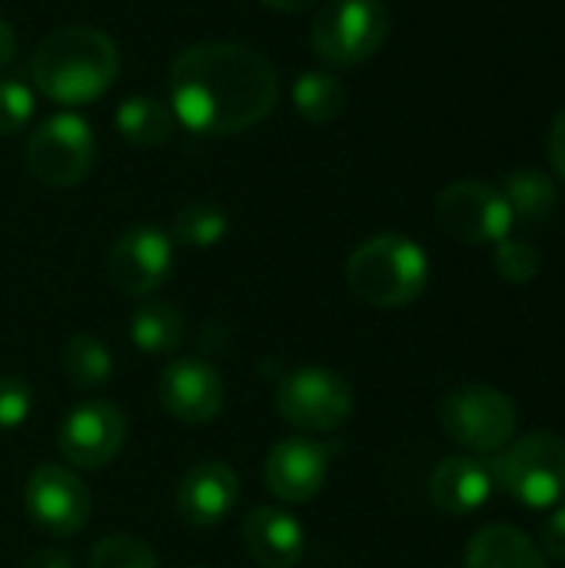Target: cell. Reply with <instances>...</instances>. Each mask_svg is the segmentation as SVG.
<instances>
[{
  "instance_id": "28",
  "label": "cell",
  "mask_w": 565,
  "mask_h": 568,
  "mask_svg": "<svg viewBox=\"0 0 565 568\" xmlns=\"http://www.w3.org/2000/svg\"><path fill=\"white\" fill-rule=\"evenodd\" d=\"M33 409V389L20 376H0V433L20 429Z\"/></svg>"
},
{
  "instance_id": "9",
  "label": "cell",
  "mask_w": 565,
  "mask_h": 568,
  "mask_svg": "<svg viewBox=\"0 0 565 568\" xmlns=\"http://www.w3.org/2000/svg\"><path fill=\"white\" fill-rule=\"evenodd\" d=\"M436 223L460 243H500L513 230V210L503 190L483 180H460L436 196Z\"/></svg>"
},
{
  "instance_id": "34",
  "label": "cell",
  "mask_w": 565,
  "mask_h": 568,
  "mask_svg": "<svg viewBox=\"0 0 565 568\" xmlns=\"http://www.w3.org/2000/svg\"><path fill=\"white\" fill-rule=\"evenodd\" d=\"M193 568H210V566H193Z\"/></svg>"
},
{
  "instance_id": "21",
  "label": "cell",
  "mask_w": 565,
  "mask_h": 568,
  "mask_svg": "<svg viewBox=\"0 0 565 568\" xmlns=\"http://www.w3.org/2000/svg\"><path fill=\"white\" fill-rule=\"evenodd\" d=\"M503 196L513 210V223H526V226H539L546 223L556 206H559V190L553 183V176L539 173V170H516L506 176Z\"/></svg>"
},
{
  "instance_id": "5",
  "label": "cell",
  "mask_w": 565,
  "mask_h": 568,
  "mask_svg": "<svg viewBox=\"0 0 565 568\" xmlns=\"http://www.w3.org/2000/svg\"><path fill=\"white\" fill-rule=\"evenodd\" d=\"M496 486L526 509H553L565 496V443L536 429L516 436L493 463Z\"/></svg>"
},
{
  "instance_id": "33",
  "label": "cell",
  "mask_w": 565,
  "mask_h": 568,
  "mask_svg": "<svg viewBox=\"0 0 565 568\" xmlns=\"http://www.w3.org/2000/svg\"><path fill=\"white\" fill-rule=\"evenodd\" d=\"M260 3H266L273 10H283V13H296V10H306V7H313L320 0H260Z\"/></svg>"
},
{
  "instance_id": "18",
  "label": "cell",
  "mask_w": 565,
  "mask_h": 568,
  "mask_svg": "<svg viewBox=\"0 0 565 568\" xmlns=\"http://www.w3.org/2000/svg\"><path fill=\"white\" fill-rule=\"evenodd\" d=\"M466 568H546V556L523 529L486 526L466 549Z\"/></svg>"
},
{
  "instance_id": "31",
  "label": "cell",
  "mask_w": 565,
  "mask_h": 568,
  "mask_svg": "<svg viewBox=\"0 0 565 568\" xmlns=\"http://www.w3.org/2000/svg\"><path fill=\"white\" fill-rule=\"evenodd\" d=\"M23 568H73V559H70L63 549L43 546V549L30 552V559H27V566Z\"/></svg>"
},
{
  "instance_id": "23",
  "label": "cell",
  "mask_w": 565,
  "mask_h": 568,
  "mask_svg": "<svg viewBox=\"0 0 565 568\" xmlns=\"http://www.w3.org/2000/svg\"><path fill=\"white\" fill-rule=\"evenodd\" d=\"M63 376L80 389H100L113 376V353L90 333H77L67 339L60 353Z\"/></svg>"
},
{
  "instance_id": "30",
  "label": "cell",
  "mask_w": 565,
  "mask_h": 568,
  "mask_svg": "<svg viewBox=\"0 0 565 568\" xmlns=\"http://www.w3.org/2000/svg\"><path fill=\"white\" fill-rule=\"evenodd\" d=\"M549 160H553L556 173L565 180V106L556 113L553 130H549Z\"/></svg>"
},
{
  "instance_id": "6",
  "label": "cell",
  "mask_w": 565,
  "mask_h": 568,
  "mask_svg": "<svg viewBox=\"0 0 565 568\" xmlns=\"http://www.w3.org/2000/svg\"><path fill=\"white\" fill-rule=\"evenodd\" d=\"M390 10L383 0H326L313 20V50L333 67H356L383 47Z\"/></svg>"
},
{
  "instance_id": "16",
  "label": "cell",
  "mask_w": 565,
  "mask_h": 568,
  "mask_svg": "<svg viewBox=\"0 0 565 568\" xmlns=\"http://www.w3.org/2000/svg\"><path fill=\"white\" fill-rule=\"evenodd\" d=\"M496 493V473L490 459L480 456H450L433 469L430 496L433 506L446 516H473Z\"/></svg>"
},
{
  "instance_id": "24",
  "label": "cell",
  "mask_w": 565,
  "mask_h": 568,
  "mask_svg": "<svg viewBox=\"0 0 565 568\" xmlns=\"http://www.w3.org/2000/svg\"><path fill=\"white\" fill-rule=\"evenodd\" d=\"M226 230H230V216L223 206H216L210 200H193L183 210H176L170 240L193 246V250H210L226 236Z\"/></svg>"
},
{
  "instance_id": "3",
  "label": "cell",
  "mask_w": 565,
  "mask_h": 568,
  "mask_svg": "<svg viewBox=\"0 0 565 568\" xmlns=\"http://www.w3.org/2000/svg\"><path fill=\"white\" fill-rule=\"evenodd\" d=\"M346 283L363 303L400 310L423 296L430 283V260L420 243L400 233H380L350 253Z\"/></svg>"
},
{
  "instance_id": "32",
  "label": "cell",
  "mask_w": 565,
  "mask_h": 568,
  "mask_svg": "<svg viewBox=\"0 0 565 568\" xmlns=\"http://www.w3.org/2000/svg\"><path fill=\"white\" fill-rule=\"evenodd\" d=\"M13 50H17V33H13V27L0 17V67L10 63Z\"/></svg>"
},
{
  "instance_id": "11",
  "label": "cell",
  "mask_w": 565,
  "mask_h": 568,
  "mask_svg": "<svg viewBox=\"0 0 565 568\" xmlns=\"http://www.w3.org/2000/svg\"><path fill=\"white\" fill-rule=\"evenodd\" d=\"M127 439V419L120 406L107 399H90L73 406L60 429H57V446L67 463L80 469H103L110 466Z\"/></svg>"
},
{
  "instance_id": "15",
  "label": "cell",
  "mask_w": 565,
  "mask_h": 568,
  "mask_svg": "<svg viewBox=\"0 0 565 568\" xmlns=\"http://www.w3.org/2000/svg\"><path fill=\"white\" fill-rule=\"evenodd\" d=\"M236 499H240V479L220 459L196 463L193 469L183 473L176 486V513L196 529H210L223 523L236 509Z\"/></svg>"
},
{
  "instance_id": "26",
  "label": "cell",
  "mask_w": 565,
  "mask_h": 568,
  "mask_svg": "<svg viewBox=\"0 0 565 568\" xmlns=\"http://www.w3.org/2000/svg\"><path fill=\"white\" fill-rule=\"evenodd\" d=\"M493 266H496V273H500L506 283L526 286V283H533V280L539 276L543 260H539L536 246H529L526 240H509V236H506V240L496 243Z\"/></svg>"
},
{
  "instance_id": "14",
  "label": "cell",
  "mask_w": 565,
  "mask_h": 568,
  "mask_svg": "<svg viewBox=\"0 0 565 568\" xmlns=\"http://www.w3.org/2000/svg\"><path fill=\"white\" fill-rule=\"evenodd\" d=\"M330 476V456L320 443L306 436H290L276 443L263 463V483L266 489L283 503H310L320 496Z\"/></svg>"
},
{
  "instance_id": "17",
  "label": "cell",
  "mask_w": 565,
  "mask_h": 568,
  "mask_svg": "<svg viewBox=\"0 0 565 568\" xmlns=\"http://www.w3.org/2000/svg\"><path fill=\"white\" fill-rule=\"evenodd\" d=\"M243 546L263 568H296L306 552V532L290 513L256 506L243 519Z\"/></svg>"
},
{
  "instance_id": "29",
  "label": "cell",
  "mask_w": 565,
  "mask_h": 568,
  "mask_svg": "<svg viewBox=\"0 0 565 568\" xmlns=\"http://www.w3.org/2000/svg\"><path fill=\"white\" fill-rule=\"evenodd\" d=\"M539 546H543V556L565 562V506H559L539 529Z\"/></svg>"
},
{
  "instance_id": "27",
  "label": "cell",
  "mask_w": 565,
  "mask_h": 568,
  "mask_svg": "<svg viewBox=\"0 0 565 568\" xmlns=\"http://www.w3.org/2000/svg\"><path fill=\"white\" fill-rule=\"evenodd\" d=\"M37 100L23 80H0V136L20 133L33 120Z\"/></svg>"
},
{
  "instance_id": "12",
  "label": "cell",
  "mask_w": 565,
  "mask_h": 568,
  "mask_svg": "<svg viewBox=\"0 0 565 568\" xmlns=\"http://www.w3.org/2000/svg\"><path fill=\"white\" fill-rule=\"evenodd\" d=\"M110 283L123 296H150L173 273V240L157 226H130L107 256Z\"/></svg>"
},
{
  "instance_id": "1",
  "label": "cell",
  "mask_w": 565,
  "mask_h": 568,
  "mask_svg": "<svg viewBox=\"0 0 565 568\" xmlns=\"http://www.w3.org/2000/svg\"><path fill=\"white\" fill-rule=\"evenodd\" d=\"M276 100L273 63L246 43H193L170 63V110L200 136L246 133L273 113Z\"/></svg>"
},
{
  "instance_id": "22",
  "label": "cell",
  "mask_w": 565,
  "mask_h": 568,
  "mask_svg": "<svg viewBox=\"0 0 565 568\" xmlns=\"http://www.w3.org/2000/svg\"><path fill=\"white\" fill-rule=\"evenodd\" d=\"M293 106L306 123H333L346 110V87L330 70H306L293 83Z\"/></svg>"
},
{
  "instance_id": "10",
  "label": "cell",
  "mask_w": 565,
  "mask_h": 568,
  "mask_svg": "<svg viewBox=\"0 0 565 568\" xmlns=\"http://www.w3.org/2000/svg\"><path fill=\"white\" fill-rule=\"evenodd\" d=\"M27 516L50 536L70 539L90 519V493L80 476L57 463H40L23 486Z\"/></svg>"
},
{
  "instance_id": "19",
  "label": "cell",
  "mask_w": 565,
  "mask_h": 568,
  "mask_svg": "<svg viewBox=\"0 0 565 568\" xmlns=\"http://www.w3.org/2000/svg\"><path fill=\"white\" fill-rule=\"evenodd\" d=\"M130 343L147 356H173L183 343V316L173 303L147 300L130 313Z\"/></svg>"
},
{
  "instance_id": "25",
  "label": "cell",
  "mask_w": 565,
  "mask_h": 568,
  "mask_svg": "<svg viewBox=\"0 0 565 568\" xmlns=\"http://www.w3.org/2000/svg\"><path fill=\"white\" fill-rule=\"evenodd\" d=\"M87 568H160V566H157L153 549H150L143 539L127 536V532H117V536L100 539V542L90 549Z\"/></svg>"
},
{
  "instance_id": "7",
  "label": "cell",
  "mask_w": 565,
  "mask_h": 568,
  "mask_svg": "<svg viewBox=\"0 0 565 568\" xmlns=\"http://www.w3.org/2000/svg\"><path fill=\"white\" fill-rule=\"evenodd\" d=\"M276 413L300 433H333L353 416V389L333 369H293L276 383Z\"/></svg>"
},
{
  "instance_id": "13",
  "label": "cell",
  "mask_w": 565,
  "mask_h": 568,
  "mask_svg": "<svg viewBox=\"0 0 565 568\" xmlns=\"http://www.w3.org/2000/svg\"><path fill=\"white\" fill-rule=\"evenodd\" d=\"M157 396L173 419L200 426L223 413L226 389H223V376L210 363L183 356L167 363V369L160 373Z\"/></svg>"
},
{
  "instance_id": "8",
  "label": "cell",
  "mask_w": 565,
  "mask_h": 568,
  "mask_svg": "<svg viewBox=\"0 0 565 568\" xmlns=\"http://www.w3.org/2000/svg\"><path fill=\"white\" fill-rule=\"evenodd\" d=\"M97 156L93 126L77 113L43 120L27 140V170L47 186H77Z\"/></svg>"
},
{
  "instance_id": "4",
  "label": "cell",
  "mask_w": 565,
  "mask_h": 568,
  "mask_svg": "<svg viewBox=\"0 0 565 568\" xmlns=\"http://www.w3.org/2000/svg\"><path fill=\"white\" fill-rule=\"evenodd\" d=\"M443 433L473 456L503 453L519 429V413L506 393L486 383H463L440 403Z\"/></svg>"
},
{
  "instance_id": "2",
  "label": "cell",
  "mask_w": 565,
  "mask_h": 568,
  "mask_svg": "<svg viewBox=\"0 0 565 568\" xmlns=\"http://www.w3.org/2000/svg\"><path fill=\"white\" fill-rule=\"evenodd\" d=\"M120 73L117 43L87 23L57 27L47 33L30 60L33 87L63 106H83L100 100Z\"/></svg>"
},
{
  "instance_id": "20",
  "label": "cell",
  "mask_w": 565,
  "mask_h": 568,
  "mask_svg": "<svg viewBox=\"0 0 565 568\" xmlns=\"http://www.w3.org/2000/svg\"><path fill=\"white\" fill-rule=\"evenodd\" d=\"M173 126H176L173 110L157 97L140 93V97H127L117 106V130L133 146H147V150L163 146L173 136Z\"/></svg>"
}]
</instances>
